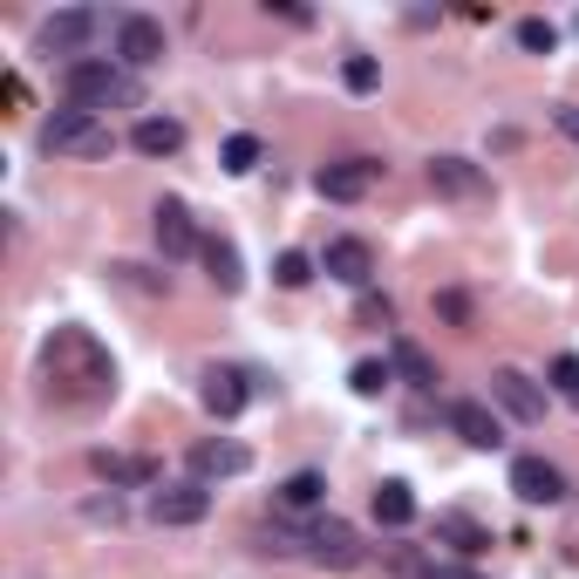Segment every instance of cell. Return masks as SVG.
<instances>
[{"instance_id": "e0dca14e", "label": "cell", "mask_w": 579, "mask_h": 579, "mask_svg": "<svg viewBox=\"0 0 579 579\" xmlns=\"http://www.w3.org/2000/svg\"><path fill=\"white\" fill-rule=\"evenodd\" d=\"M199 259H205V274H212V287H218V293H239V287H246V266H239V246H232V239H218V232H205V246H199Z\"/></svg>"}, {"instance_id": "f546056e", "label": "cell", "mask_w": 579, "mask_h": 579, "mask_svg": "<svg viewBox=\"0 0 579 579\" xmlns=\"http://www.w3.org/2000/svg\"><path fill=\"white\" fill-rule=\"evenodd\" d=\"M422 579H484L478 566H463V559H430V572Z\"/></svg>"}, {"instance_id": "7402d4cb", "label": "cell", "mask_w": 579, "mask_h": 579, "mask_svg": "<svg viewBox=\"0 0 579 579\" xmlns=\"http://www.w3.org/2000/svg\"><path fill=\"white\" fill-rule=\"evenodd\" d=\"M328 497V484H321V471H293L287 484H280V512H314Z\"/></svg>"}, {"instance_id": "8fae6325", "label": "cell", "mask_w": 579, "mask_h": 579, "mask_svg": "<svg viewBox=\"0 0 579 579\" xmlns=\"http://www.w3.org/2000/svg\"><path fill=\"white\" fill-rule=\"evenodd\" d=\"M512 491H518V505H559L566 478H559V463H546V457H518L512 463Z\"/></svg>"}, {"instance_id": "484cf974", "label": "cell", "mask_w": 579, "mask_h": 579, "mask_svg": "<svg viewBox=\"0 0 579 579\" xmlns=\"http://www.w3.org/2000/svg\"><path fill=\"white\" fill-rule=\"evenodd\" d=\"M341 83L355 89V96H368V89L382 83V62H375V55H347V62H341Z\"/></svg>"}, {"instance_id": "6da1fadb", "label": "cell", "mask_w": 579, "mask_h": 579, "mask_svg": "<svg viewBox=\"0 0 579 579\" xmlns=\"http://www.w3.org/2000/svg\"><path fill=\"white\" fill-rule=\"evenodd\" d=\"M42 375L55 403H103L116 389V362L89 328H55L42 341Z\"/></svg>"}, {"instance_id": "8992f818", "label": "cell", "mask_w": 579, "mask_h": 579, "mask_svg": "<svg viewBox=\"0 0 579 579\" xmlns=\"http://www.w3.org/2000/svg\"><path fill=\"white\" fill-rule=\"evenodd\" d=\"M116 62H124L130 75L150 68V62H164V21H150V14H116Z\"/></svg>"}, {"instance_id": "30bf717a", "label": "cell", "mask_w": 579, "mask_h": 579, "mask_svg": "<svg viewBox=\"0 0 579 579\" xmlns=\"http://www.w3.org/2000/svg\"><path fill=\"white\" fill-rule=\"evenodd\" d=\"M491 403L505 409V416H518V422H546V389H538L532 375H518V368H497L491 375Z\"/></svg>"}, {"instance_id": "9c48e42d", "label": "cell", "mask_w": 579, "mask_h": 579, "mask_svg": "<svg viewBox=\"0 0 579 579\" xmlns=\"http://www.w3.org/2000/svg\"><path fill=\"white\" fill-rule=\"evenodd\" d=\"M430 191L457 199V205H478V199H491V178L471 158H430Z\"/></svg>"}, {"instance_id": "836d02e7", "label": "cell", "mask_w": 579, "mask_h": 579, "mask_svg": "<svg viewBox=\"0 0 579 579\" xmlns=\"http://www.w3.org/2000/svg\"><path fill=\"white\" fill-rule=\"evenodd\" d=\"M0 96H8L14 109H28V83H21V75H8V83H0Z\"/></svg>"}, {"instance_id": "d4e9b609", "label": "cell", "mask_w": 579, "mask_h": 579, "mask_svg": "<svg viewBox=\"0 0 579 579\" xmlns=\"http://www.w3.org/2000/svg\"><path fill=\"white\" fill-rule=\"evenodd\" d=\"M518 49H525V55H553V49H559V28H553V21H538V14L518 21Z\"/></svg>"}, {"instance_id": "83f0119b", "label": "cell", "mask_w": 579, "mask_h": 579, "mask_svg": "<svg viewBox=\"0 0 579 579\" xmlns=\"http://www.w3.org/2000/svg\"><path fill=\"white\" fill-rule=\"evenodd\" d=\"M389 362H355V375H347V389H355V396H382V389H389Z\"/></svg>"}, {"instance_id": "277c9868", "label": "cell", "mask_w": 579, "mask_h": 579, "mask_svg": "<svg viewBox=\"0 0 579 579\" xmlns=\"http://www.w3.org/2000/svg\"><path fill=\"white\" fill-rule=\"evenodd\" d=\"M300 559H314L328 572H355L368 559V546H362V532L347 525V518H314V525L300 532Z\"/></svg>"}, {"instance_id": "f1b7e54d", "label": "cell", "mask_w": 579, "mask_h": 579, "mask_svg": "<svg viewBox=\"0 0 579 579\" xmlns=\"http://www.w3.org/2000/svg\"><path fill=\"white\" fill-rule=\"evenodd\" d=\"M546 375H553V389L579 409V355H553V368H546Z\"/></svg>"}, {"instance_id": "3957f363", "label": "cell", "mask_w": 579, "mask_h": 579, "mask_svg": "<svg viewBox=\"0 0 579 579\" xmlns=\"http://www.w3.org/2000/svg\"><path fill=\"white\" fill-rule=\"evenodd\" d=\"M42 143L55 150V158H109V150H116V130H109V116H89V109L68 103V109L49 116Z\"/></svg>"}, {"instance_id": "5bb4252c", "label": "cell", "mask_w": 579, "mask_h": 579, "mask_svg": "<svg viewBox=\"0 0 579 579\" xmlns=\"http://www.w3.org/2000/svg\"><path fill=\"white\" fill-rule=\"evenodd\" d=\"M450 430L471 450H497V443H505V422H497L491 403H450Z\"/></svg>"}, {"instance_id": "5b68a950", "label": "cell", "mask_w": 579, "mask_h": 579, "mask_svg": "<svg viewBox=\"0 0 579 579\" xmlns=\"http://www.w3.org/2000/svg\"><path fill=\"white\" fill-rule=\"evenodd\" d=\"M96 34H103V14H96V8H62V14L42 21V55H83ZM83 62H89V55H83Z\"/></svg>"}, {"instance_id": "d6986e66", "label": "cell", "mask_w": 579, "mask_h": 579, "mask_svg": "<svg viewBox=\"0 0 579 579\" xmlns=\"http://www.w3.org/2000/svg\"><path fill=\"white\" fill-rule=\"evenodd\" d=\"M199 396H205V409L225 422V416H239V409H246L253 389H246V375H239V368H205V389H199Z\"/></svg>"}, {"instance_id": "cb8c5ba5", "label": "cell", "mask_w": 579, "mask_h": 579, "mask_svg": "<svg viewBox=\"0 0 579 579\" xmlns=\"http://www.w3.org/2000/svg\"><path fill=\"white\" fill-rule=\"evenodd\" d=\"M218 164L232 171V178H246V171H259V137H225V150H218Z\"/></svg>"}, {"instance_id": "ffe728a7", "label": "cell", "mask_w": 579, "mask_h": 579, "mask_svg": "<svg viewBox=\"0 0 579 579\" xmlns=\"http://www.w3.org/2000/svg\"><path fill=\"white\" fill-rule=\"evenodd\" d=\"M130 143L143 150V158H178V150H184V124H178V116H143V124L130 130Z\"/></svg>"}, {"instance_id": "44dd1931", "label": "cell", "mask_w": 579, "mask_h": 579, "mask_svg": "<svg viewBox=\"0 0 579 579\" xmlns=\"http://www.w3.org/2000/svg\"><path fill=\"white\" fill-rule=\"evenodd\" d=\"M375 518H382V525H389V532H403V525L416 518V491H409L403 478H389V484H382V491H375Z\"/></svg>"}, {"instance_id": "52a82bcc", "label": "cell", "mask_w": 579, "mask_h": 579, "mask_svg": "<svg viewBox=\"0 0 579 579\" xmlns=\"http://www.w3.org/2000/svg\"><path fill=\"white\" fill-rule=\"evenodd\" d=\"M150 518L158 525H205L212 518V491L191 478V484H158L150 491Z\"/></svg>"}, {"instance_id": "7c38bea8", "label": "cell", "mask_w": 579, "mask_h": 579, "mask_svg": "<svg viewBox=\"0 0 579 579\" xmlns=\"http://www.w3.org/2000/svg\"><path fill=\"white\" fill-rule=\"evenodd\" d=\"M96 478L109 491H158V463H150V457H124V450H96Z\"/></svg>"}, {"instance_id": "2e32d148", "label": "cell", "mask_w": 579, "mask_h": 579, "mask_svg": "<svg viewBox=\"0 0 579 579\" xmlns=\"http://www.w3.org/2000/svg\"><path fill=\"white\" fill-rule=\"evenodd\" d=\"M321 266H328V280H341V287H368L375 280V253L362 239H328Z\"/></svg>"}, {"instance_id": "4316f807", "label": "cell", "mask_w": 579, "mask_h": 579, "mask_svg": "<svg viewBox=\"0 0 579 579\" xmlns=\"http://www.w3.org/2000/svg\"><path fill=\"white\" fill-rule=\"evenodd\" d=\"M274 280H280L287 293H300L307 280H314V259H307V253H280V259H274Z\"/></svg>"}, {"instance_id": "603a6c76", "label": "cell", "mask_w": 579, "mask_h": 579, "mask_svg": "<svg viewBox=\"0 0 579 579\" xmlns=\"http://www.w3.org/2000/svg\"><path fill=\"white\" fill-rule=\"evenodd\" d=\"M396 368H403V375L416 382V389H437V382H443V375H437V362L422 355L416 341H396Z\"/></svg>"}, {"instance_id": "4fadbf2b", "label": "cell", "mask_w": 579, "mask_h": 579, "mask_svg": "<svg viewBox=\"0 0 579 579\" xmlns=\"http://www.w3.org/2000/svg\"><path fill=\"white\" fill-rule=\"evenodd\" d=\"M150 225H158L164 259H184V253H199V246H205V239H199V225H191V212H184V199H164L158 212H150Z\"/></svg>"}, {"instance_id": "ba28073f", "label": "cell", "mask_w": 579, "mask_h": 579, "mask_svg": "<svg viewBox=\"0 0 579 579\" xmlns=\"http://www.w3.org/2000/svg\"><path fill=\"white\" fill-rule=\"evenodd\" d=\"M375 178H382V164L341 158V164H321V171H314V191H321V199H334V205H355V199H368V191H375Z\"/></svg>"}, {"instance_id": "9a60e30c", "label": "cell", "mask_w": 579, "mask_h": 579, "mask_svg": "<svg viewBox=\"0 0 579 579\" xmlns=\"http://www.w3.org/2000/svg\"><path fill=\"white\" fill-rule=\"evenodd\" d=\"M191 471H199V484H212V478H246V471H253V450L232 443V437L199 443V450H191Z\"/></svg>"}, {"instance_id": "7a4b0ae2", "label": "cell", "mask_w": 579, "mask_h": 579, "mask_svg": "<svg viewBox=\"0 0 579 579\" xmlns=\"http://www.w3.org/2000/svg\"><path fill=\"white\" fill-rule=\"evenodd\" d=\"M68 103L75 109H89V116H103V109H143V83L124 68V62H68Z\"/></svg>"}, {"instance_id": "4dcf8cb0", "label": "cell", "mask_w": 579, "mask_h": 579, "mask_svg": "<svg viewBox=\"0 0 579 579\" xmlns=\"http://www.w3.org/2000/svg\"><path fill=\"white\" fill-rule=\"evenodd\" d=\"M362 321H368V328H389V321H396V307L368 293V300H362Z\"/></svg>"}, {"instance_id": "1f68e13d", "label": "cell", "mask_w": 579, "mask_h": 579, "mask_svg": "<svg viewBox=\"0 0 579 579\" xmlns=\"http://www.w3.org/2000/svg\"><path fill=\"white\" fill-rule=\"evenodd\" d=\"M553 124H559V137L579 143V103H559V109H553Z\"/></svg>"}, {"instance_id": "d6a6232c", "label": "cell", "mask_w": 579, "mask_h": 579, "mask_svg": "<svg viewBox=\"0 0 579 579\" xmlns=\"http://www.w3.org/2000/svg\"><path fill=\"white\" fill-rule=\"evenodd\" d=\"M437 314H443V321H471V307H463V293H443Z\"/></svg>"}, {"instance_id": "ac0fdd59", "label": "cell", "mask_w": 579, "mask_h": 579, "mask_svg": "<svg viewBox=\"0 0 579 579\" xmlns=\"http://www.w3.org/2000/svg\"><path fill=\"white\" fill-rule=\"evenodd\" d=\"M437 546H450L457 559H478L491 546V532L471 518V512H437Z\"/></svg>"}]
</instances>
